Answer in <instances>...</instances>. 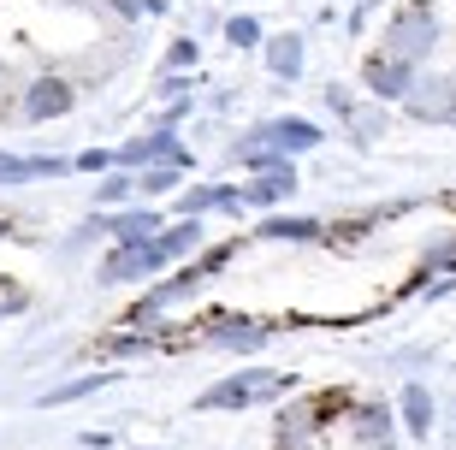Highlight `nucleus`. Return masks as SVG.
I'll return each mask as SVG.
<instances>
[{
	"instance_id": "18",
	"label": "nucleus",
	"mask_w": 456,
	"mask_h": 450,
	"mask_svg": "<svg viewBox=\"0 0 456 450\" xmlns=\"http://www.w3.org/2000/svg\"><path fill=\"white\" fill-rule=\"evenodd\" d=\"M225 42H232V48H255V42H261V18H249V12L225 18Z\"/></svg>"
},
{
	"instance_id": "12",
	"label": "nucleus",
	"mask_w": 456,
	"mask_h": 450,
	"mask_svg": "<svg viewBox=\"0 0 456 450\" xmlns=\"http://www.w3.org/2000/svg\"><path fill=\"white\" fill-rule=\"evenodd\" d=\"M196 243H202V219H178V225H167V232L154 237V250L167 255V267L178 261V255H190Z\"/></svg>"
},
{
	"instance_id": "13",
	"label": "nucleus",
	"mask_w": 456,
	"mask_h": 450,
	"mask_svg": "<svg viewBox=\"0 0 456 450\" xmlns=\"http://www.w3.org/2000/svg\"><path fill=\"white\" fill-rule=\"evenodd\" d=\"M403 427L415 438L433 433V397H427V385H409V391H403Z\"/></svg>"
},
{
	"instance_id": "7",
	"label": "nucleus",
	"mask_w": 456,
	"mask_h": 450,
	"mask_svg": "<svg viewBox=\"0 0 456 450\" xmlns=\"http://www.w3.org/2000/svg\"><path fill=\"white\" fill-rule=\"evenodd\" d=\"M60 172H71V160H60V154H0V184H30V178H60Z\"/></svg>"
},
{
	"instance_id": "19",
	"label": "nucleus",
	"mask_w": 456,
	"mask_h": 450,
	"mask_svg": "<svg viewBox=\"0 0 456 450\" xmlns=\"http://www.w3.org/2000/svg\"><path fill=\"white\" fill-rule=\"evenodd\" d=\"M102 373H89V380H71V385H60V391H48V397H42V403H48V409H53V403H71V397H89V391H102Z\"/></svg>"
},
{
	"instance_id": "3",
	"label": "nucleus",
	"mask_w": 456,
	"mask_h": 450,
	"mask_svg": "<svg viewBox=\"0 0 456 450\" xmlns=\"http://www.w3.org/2000/svg\"><path fill=\"white\" fill-rule=\"evenodd\" d=\"M439 42V24L427 18V6H409V12L391 18V36H386V53H397V60H421L427 48Z\"/></svg>"
},
{
	"instance_id": "22",
	"label": "nucleus",
	"mask_w": 456,
	"mask_h": 450,
	"mask_svg": "<svg viewBox=\"0 0 456 450\" xmlns=\"http://www.w3.org/2000/svg\"><path fill=\"white\" fill-rule=\"evenodd\" d=\"M167 66H172V71L196 66V42H172V48H167Z\"/></svg>"
},
{
	"instance_id": "14",
	"label": "nucleus",
	"mask_w": 456,
	"mask_h": 450,
	"mask_svg": "<svg viewBox=\"0 0 456 450\" xmlns=\"http://www.w3.org/2000/svg\"><path fill=\"white\" fill-rule=\"evenodd\" d=\"M355 433L368 438V445H379V438L391 433V409L386 403H362V409H355Z\"/></svg>"
},
{
	"instance_id": "2",
	"label": "nucleus",
	"mask_w": 456,
	"mask_h": 450,
	"mask_svg": "<svg viewBox=\"0 0 456 450\" xmlns=\"http://www.w3.org/2000/svg\"><path fill=\"white\" fill-rule=\"evenodd\" d=\"M154 273H167V255L154 250V243H118L102 267H95V279L102 284H125V279H154Z\"/></svg>"
},
{
	"instance_id": "15",
	"label": "nucleus",
	"mask_w": 456,
	"mask_h": 450,
	"mask_svg": "<svg viewBox=\"0 0 456 450\" xmlns=\"http://www.w3.org/2000/svg\"><path fill=\"white\" fill-rule=\"evenodd\" d=\"M433 273H456V237H444V243H433V250L421 255V267H415V279H409V284L433 279Z\"/></svg>"
},
{
	"instance_id": "6",
	"label": "nucleus",
	"mask_w": 456,
	"mask_h": 450,
	"mask_svg": "<svg viewBox=\"0 0 456 450\" xmlns=\"http://www.w3.org/2000/svg\"><path fill=\"white\" fill-rule=\"evenodd\" d=\"M237 214V208H249V196L243 190H232V184H202V190H184L178 196V214L184 219H202V214Z\"/></svg>"
},
{
	"instance_id": "16",
	"label": "nucleus",
	"mask_w": 456,
	"mask_h": 450,
	"mask_svg": "<svg viewBox=\"0 0 456 450\" xmlns=\"http://www.w3.org/2000/svg\"><path fill=\"white\" fill-rule=\"evenodd\" d=\"M261 237H297V243H308V237H321V219H290V214H279V219H267V225H261Z\"/></svg>"
},
{
	"instance_id": "10",
	"label": "nucleus",
	"mask_w": 456,
	"mask_h": 450,
	"mask_svg": "<svg viewBox=\"0 0 456 450\" xmlns=\"http://www.w3.org/2000/svg\"><path fill=\"white\" fill-rule=\"evenodd\" d=\"M102 225L118 237V243H154V237L167 232L154 208H131V214H113V219H102Z\"/></svg>"
},
{
	"instance_id": "5",
	"label": "nucleus",
	"mask_w": 456,
	"mask_h": 450,
	"mask_svg": "<svg viewBox=\"0 0 456 450\" xmlns=\"http://www.w3.org/2000/svg\"><path fill=\"white\" fill-rule=\"evenodd\" d=\"M415 60H397V53H373L368 60V89L373 95H391V101H409L415 95Z\"/></svg>"
},
{
	"instance_id": "8",
	"label": "nucleus",
	"mask_w": 456,
	"mask_h": 450,
	"mask_svg": "<svg viewBox=\"0 0 456 450\" xmlns=\"http://www.w3.org/2000/svg\"><path fill=\"white\" fill-rule=\"evenodd\" d=\"M208 338H214V344H225V350L255 356L273 338V326H267V320H220V326H208Z\"/></svg>"
},
{
	"instance_id": "1",
	"label": "nucleus",
	"mask_w": 456,
	"mask_h": 450,
	"mask_svg": "<svg viewBox=\"0 0 456 450\" xmlns=\"http://www.w3.org/2000/svg\"><path fill=\"white\" fill-rule=\"evenodd\" d=\"M285 373H267V367H243V373H232V380L208 385L202 391V409H249V403H267L285 391Z\"/></svg>"
},
{
	"instance_id": "26",
	"label": "nucleus",
	"mask_w": 456,
	"mask_h": 450,
	"mask_svg": "<svg viewBox=\"0 0 456 450\" xmlns=\"http://www.w3.org/2000/svg\"><path fill=\"white\" fill-rule=\"evenodd\" d=\"M415 6H421V0H415Z\"/></svg>"
},
{
	"instance_id": "20",
	"label": "nucleus",
	"mask_w": 456,
	"mask_h": 450,
	"mask_svg": "<svg viewBox=\"0 0 456 450\" xmlns=\"http://www.w3.org/2000/svg\"><path fill=\"white\" fill-rule=\"evenodd\" d=\"M107 167H118V154H107V149H89L71 160V172H107Z\"/></svg>"
},
{
	"instance_id": "23",
	"label": "nucleus",
	"mask_w": 456,
	"mask_h": 450,
	"mask_svg": "<svg viewBox=\"0 0 456 450\" xmlns=\"http://www.w3.org/2000/svg\"><path fill=\"white\" fill-rule=\"evenodd\" d=\"M113 6H118V18H136V12H142V0H113Z\"/></svg>"
},
{
	"instance_id": "11",
	"label": "nucleus",
	"mask_w": 456,
	"mask_h": 450,
	"mask_svg": "<svg viewBox=\"0 0 456 450\" xmlns=\"http://www.w3.org/2000/svg\"><path fill=\"white\" fill-rule=\"evenodd\" d=\"M267 71L279 78V84H290L297 71H303V36L285 30V36H273L267 42Z\"/></svg>"
},
{
	"instance_id": "24",
	"label": "nucleus",
	"mask_w": 456,
	"mask_h": 450,
	"mask_svg": "<svg viewBox=\"0 0 456 450\" xmlns=\"http://www.w3.org/2000/svg\"><path fill=\"white\" fill-rule=\"evenodd\" d=\"M142 12H154V18H160V12H167V0H142Z\"/></svg>"
},
{
	"instance_id": "21",
	"label": "nucleus",
	"mask_w": 456,
	"mask_h": 450,
	"mask_svg": "<svg viewBox=\"0 0 456 450\" xmlns=\"http://www.w3.org/2000/svg\"><path fill=\"white\" fill-rule=\"evenodd\" d=\"M125 190H131V178H125V172H102V190H95V196H102V208H107V201H118Z\"/></svg>"
},
{
	"instance_id": "25",
	"label": "nucleus",
	"mask_w": 456,
	"mask_h": 450,
	"mask_svg": "<svg viewBox=\"0 0 456 450\" xmlns=\"http://www.w3.org/2000/svg\"><path fill=\"white\" fill-rule=\"evenodd\" d=\"M368 450H391V445H368Z\"/></svg>"
},
{
	"instance_id": "17",
	"label": "nucleus",
	"mask_w": 456,
	"mask_h": 450,
	"mask_svg": "<svg viewBox=\"0 0 456 450\" xmlns=\"http://www.w3.org/2000/svg\"><path fill=\"white\" fill-rule=\"evenodd\" d=\"M178 178H184V167H149L142 172V196H172V190H178Z\"/></svg>"
},
{
	"instance_id": "9",
	"label": "nucleus",
	"mask_w": 456,
	"mask_h": 450,
	"mask_svg": "<svg viewBox=\"0 0 456 450\" xmlns=\"http://www.w3.org/2000/svg\"><path fill=\"white\" fill-rule=\"evenodd\" d=\"M243 196H249V208H273V201L297 196V167L285 160V167H273V172H255Z\"/></svg>"
},
{
	"instance_id": "4",
	"label": "nucleus",
	"mask_w": 456,
	"mask_h": 450,
	"mask_svg": "<svg viewBox=\"0 0 456 450\" xmlns=\"http://www.w3.org/2000/svg\"><path fill=\"white\" fill-rule=\"evenodd\" d=\"M71 113V84L66 78H53V71H42L30 89H24V119L30 125H53V119Z\"/></svg>"
}]
</instances>
